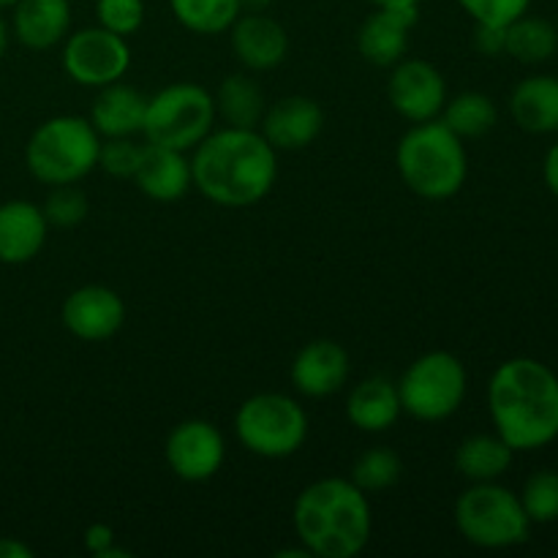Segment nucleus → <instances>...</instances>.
Masks as SVG:
<instances>
[{"label": "nucleus", "mask_w": 558, "mask_h": 558, "mask_svg": "<svg viewBox=\"0 0 558 558\" xmlns=\"http://www.w3.org/2000/svg\"><path fill=\"white\" fill-rule=\"evenodd\" d=\"M292 387L305 398L336 396L349 379V354L330 338L311 341L294 354L289 368Z\"/></svg>", "instance_id": "obj_14"}, {"label": "nucleus", "mask_w": 558, "mask_h": 558, "mask_svg": "<svg viewBox=\"0 0 558 558\" xmlns=\"http://www.w3.org/2000/svg\"><path fill=\"white\" fill-rule=\"evenodd\" d=\"M11 31L27 49H52L71 31V0H16Z\"/></svg>", "instance_id": "obj_20"}, {"label": "nucleus", "mask_w": 558, "mask_h": 558, "mask_svg": "<svg viewBox=\"0 0 558 558\" xmlns=\"http://www.w3.org/2000/svg\"><path fill=\"white\" fill-rule=\"evenodd\" d=\"M216 98L194 82H174L147 98L142 134L153 145L172 150H194L216 123Z\"/></svg>", "instance_id": "obj_8"}, {"label": "nucleus", "mask_w": 558, "mask_h": 558, "mask_svg": "<svg viewBox=\"0 0 558 558\" xmlns=\"http://www.w3.org/2000/svg\"><path fill=\"white\" fill-rule=\"evenodd\" d=\"M96 20L107 31L129 38L145 25V0H96Z\"/></svg>", "instance_id": "obj_32"}, {"label": "nucleus", "mask_w": 558, "mask_h": 558, "mask_svg": "<svg viewBox=\"0 0 558 558\" xmlns=\"http://www.w3.org/2000/svg\"><path fill=\"white\" fill-rule=\"evenodd\" d=\"M49 223L44 210L27 199H11L0 205V262L25 265L41 254Z\"/></svg>", "instance_id": "obj_18"}, {"label": "nucleus", "mask_w": 558, "mask_h": 558, "mask_svg": "<svg viewBox=\"0 0 558 558\" xmlns=\"http://www.w3.org/2000/svg\"><path fill=\"white\" fill-rule=\"evenodd\" d=\"M510 114L529 134L558 131V76L537 74L518 82L510 96Z\"/></svg>", "instance_id": "obj_23"}, {"label": "nucleus", "mask_w": 558, "mask_h": 558, "mask_svg": "<svg viewBox=\"0 0 558 558\" xmlns=\"http://www.w3.org/2000/svg\"><path fill=\"white\" fill-rule=\"evenodd\" d=\"M147 96H142L136 87L112 82L107 87H98V96L90 109V123L98 136L112 140V136H134L145 125Z\"/></svg>", "instance_id": "obj_21"}, {"label": "nucleus", "mask_w": 558, "mask_h": 558, "mask_svg": "<svg viewBox=\"0 0 558 558\" xmlns=\"http://www.w3.org/2000/svg\"><path fill=\"white\" fill-rule=\"evenodd\" d=\"M194 189L221 207H251L278 180V150L256 129L210 131L191 156Z\"/></svg>", "instance_id": "obj_1"}, {"label": "nucleus", "mask_w": 558, "mask_h": 558, "mask_svg": "<svg viewBox=\"0 0 558 558\" xmlns=\"http://www.w3.org/2000/svg\"><path fill=\"white\" fill-rule=\"evenodd\" d=\"M515 450L499 434L469 436L456 450V469L469 483H494L512 466Z\"/></svg>", "instance_id": "obj_24"}, {"label": "nucleus", "mask_w": 558, "mask_h": 558, "mask_svg": "<svg viewBox=\"0 0 558 558\" xmlns=\"http://www.w3.org/2000/svg\"><path fill=\"white\" fill-rule=\"evenodd\" d=\"M403 463L396 450L390 447H374V450L363 452L354 461L352 483L365 494H379V490L392 488L401 480Z\"/></svg>", "instance_id": "obj_29"}, {"label": "nucleus", "mask_w": 558, "mask_h": 558, "mask_svg": "<svg viewBox=\"0 0 558 558\" xmlns=\"http://www.w3.org/2000/svg\"><path fill=\"white\" fill-rule=\"evenodd\" d=\"M169 469L185 483H205L216 477L227 458V441L221 430L207 420H183L174 425L163 447Z\"/></svg>", "instance_id": "obj_12"}, {"label": "nucleus", "mask_w": 558, "mask_h": 558, "mask_svg": "<svg viewBox=\"0 0 558 558\" xmlns=\"http://www.w3.org/2000/svg\"><path fill=\"white\" fill-rule=\"evenodd\" d=\"M33 548L31 545L20 543L14 537H0V558H31Z\"/></svg>", "instance_id": "obj_38"}, {"label": "nucleus", "mask_w": 558, "mask_h": 558, "mask_svg": "<svg viewBox=\"0 0 558 558\" xmlns=\"http://www.w3.org/2000/svg\"><path fill=\"white\" fill-rule=\"evenodd\" d=\"M14 3H16V0H0V11L11 9V5H14Z\"/></svg>", "instance_id": "obj_43"}, {"label": "nucleus", "mask_w": 558, "mask_h": 558, "mask_svg": "<svg viewBox=\"0 0 558 558\" xmlns=\"http://www.w3.org/2000/svg\"><path fill=\"white\" fill-rule=\"evenodd\" d=\"M101 136L80 114H58L38 125L25 145L27 172L44 185H74L98 167Z\"/></svg>", "instance_id": "obj_5"}, {"label": "nucleus", "mask_w": 558, "mask_h": 558, "mask_svg": "<svg viewBox=\"0 0 558 558\" xmlns=\"http://www.w3.org/2000/svg\"><path fill=\"white\" fill-rule=\"evenodd\" d=\"M9 22L3 20V14H0V58L5 54V47H9Z\"/></svg>", "instance_id": "obj_41"}, {"label": "nucleus", "mask_w": 558, "mask_h": 558, "mask_svg": "<svg viewBox=\"0 0 558 558\" xmlns=\"http://www.w3.org/2000/svg\"><path fill=\"white\" fill-rule=\"evenodd\" d=\"M420 9H376L357 31V52L368 63L387 69L407 58L409 33L417 25Z\"/></svg>", "instance_id": "obj_16"}, {"label": "nucleus", "mask_w": 558, "mask_h": 558, "mask_svg": "<svg viewBox=\"0 0 558 558\" xmlns=\"http://www.w3.org/2000/svg\"><path fill=\"white\" fill-rule=\"evenodd\" d=\"M469 376L452 352H425L398 381L401 407L420 423H441L461 409Z\"/></svg>", "instance_id": "obj_9"}, {"label": "nucleus", "mask_w": 558, "mask_h": 558, "mask_svg": "<svg viewBox=\"0 0 558 558\" xmlns=\"http://www.w3.org/2000/svg\"><path fill=\"white\" fill-rule=\"evenodd\" d=\"M376 9H420V0H371Z\"/></svg>", "instance_id": "obj_40"}, {"label": "nucleus", "mask_w": 558, "mask_h": 558, "mask_svg": "<svg viewBox=\"0 0 558 558\" xmlns=\"http://www.w3.org/2000/svg\"><path fill=\"white\" fill-rule=\"evenodd\" d=\"M463 11L472 16L477 25H499L507 27L518 16L529 14L532 0H458Z\"/></svg>", "instance_id": "obj_34"}, {"label": "nucleus", "mask_w": 558, "mask_h": 558, "mask_svg": "<svg viewBox=\"0 0 558 558\" xmlns=\"http://www.w3.org/2000/svg\"><path fill=\"white\" fill-rule=\"evenodd\" d=\"M387 98L392 109L409 123H428L447 104V82L436 65L420 58H403L392 65L387 80Z\"/></svg>", "instance_id": "obj_11"}, {"label": "nucleus", "mask_w": 558, "mask_h": 558, "mask_svg": "<svg viewBox=\"0 0 558 558\" xmlns=\"http://www.w3.org/2000/svg\"><path fill=\"white\" fill-rule=\"evenodd\" d=\"M142 147L131 142V136H112L101 142L98 150V167L112 178H134L136 167L142 161Z\"/></svg>", "instance_id": "obj_33"}, {"label": "nucleus", "mask_w": 558, "mask_h": 558, "mask_svg": "<svg viewBox=\"0 0 558 558\" xmlns=\"http://www.w3.org/2000/svg\"><path fill=\"white\" fill-rule=\"evenodd\" d=\"M396 167L412 194L430 202L452 199L469 178V156L463 140L441 120L414 123L401 136Z\"/></svg>", "instance_id": "obj_4"}, {"label": "nucleus", "mask_w": 558, "mask_h": 558, "mask_svg": "<svg viewBox=\"0 0 558 558\" xmlns=\"http://www.w3.org/2000/svg\"><path fill=\"white\" fill-rule=\"evenodd\" d=\"M265 93L248 74H229L218 85L216 114L232 129H256L265 118Z\"/></svg>", "instance_id": "obj_25"}, {"label": "nucleus", "mask_w": 558, "mask_h": 558, "mask_svg": "<svg viewBox=\"0 0 558 558\" xmlns=\"http://www.w3.org/2000/svg\"><path fill=\"white\" fill-rule=\"evenodd\" d=\"M543 178H545V185L550 189V194L558 196V142L554 147H550L548 156H545Z\"/></svg>", "instance_id": "obj_37"}, {"label": "nucleus", "mask_w": 558, "mask_h": 558, "mask_svg": "<svg viewBox=\"0 0 558 558\" xmlns=\"http://www.w3.org/2000/svg\"><path fill=\"white\" fill-rule=\"evenodd\" d=\"M63 69L76 85L107 87L131 69V47L107 27H82L63 41Z\"/></svg>", "instance_id": "obj_10"}, {"label": "nucleus", "mask_w": 558, "mask_h": 558, "mask_svg": "<svg viewBox=\"0 0 558 558\" xmlns=\"http://www.w3.org/2000/svg\"><path fill=\"white\" fill-rule=\"evenodd\" d=\"M41 210H44V218H47L49 227L74 229L85 221L90 205H87V196L76 189V183L74 185H52L49 196L44 199Z\"/></svg>", "instance_id": "obj_31"}, {"label": "nucleus", "mask_w": 558, "mask_h": 558, "mask_svg": "<svg viewBox=\"0 0 558 558\" xmlns=\"http://www.w3.org/2000/svg\"><path fill=\"white\" fill-rule=\"evenodd\" d=\"M456 526L466 543L485 550H505L523 545L532 534L521 496L494 483H472L456 501Z\"/></svg>", "instance_id": "obj_6"}, {"label": "nucleus", "mask_w": 558, "mask_h": 558, "mask_svg": "<svg viewBox=\"0 0 558 558\" xmlns=\"http://www.w3.org/2000/svg\"><path fill=\"white\" fill-rule=\"evenodd\" d=\"M521 505L532 523L558 521V472L550 469L534 472L523 485Z\"/></svg>", "instance_id": "obj_30"}, {"label": "nucleus", "mask_w": 558, "mask_h": 558, "mask_svg": "<svg viewBox=\"0 0 558 558\" xmlns=\"http://www.w3.org/2000/svg\"><path fill=\"white\" fill-rule=\"evenodd\" d=\"M278 558H311V554L305 548H289V550H278Z\"/></svg>", "instance_id": "obj_42"}, {"label": "nucleus", "mask_w": 558, "mask_h": 558, "mask_svg": "<svg viewBox=\"0 0 558 558\" xmlns=\"http://www.w3.org/2000/svg\"><path fill=\"white\" fill-rule=\"evenodd\" d=\"M131 180H134L142 194L156 202L183 199L191 185H194L191 161L185 158V153L163 145H153V142L142 147V161Z\"/></svg>", "instance_id": "obj_19"}, {"label": "nucleus", "mask_w": 558, "mask_h": 558, "mask_svg": "<svg viewBox=\"0 0 558 558\" xmlns=\"http://www.w3.org/2000/svg\"><path fill=\"white\" fill-rule=\"evenodd\" d=\"M322 129H325V112L308 96L281 98L270 109H265V118H262V136L278 153H294L314 145Z\"/></svg>", "instance_id": "obj_15"}, {"label": "nucleus", "mask_w": 558, "mask_h": 558, "mask_svg": "<svg viewBox=\"0 0 558 558\" xmlns=\"http://www.w3.org/2000/svg\"><path fill=\"white\" fill-rule=\"evenodd\" d=\"M174 20L199 36H218L234 25L243 11L240 0H169Z\"/></svg>", "instance_id": "obj_28"}, {"label": "nucleus", "mask_w": 558, "mask_h": 558, "mask_svg": "<svg viewBox=\"0 0 558 558\" xmlns=\"http://www.w3.org/2000/svg\"><path fill=\"white\" fill-rule=\"evenodd\" d=\"M234 434L254 456L281 461L294 456L308 439V414L283 392H259L238 409Z\"/></svg>", "instance_id": "obj_7"}, {"label": "nucleus", "mask_w": 558, "mask_h": 558, "mask_svg": "<svg viewBox=\"0 0 558 558\" xmlns=\"http://www.w3.org/2000/svg\"><path fill=\"white\" fill-rule=\"evenodd\" d=\"M294 534L311 556L354 558L374 529L368 494L352 480L325 477L303 488L292 510Z\"/></svg>", "instance_id": "obj_3"}, {"label": "nucleus", "mask_w": 558, "mask_h": 558, "mask_svg": "<svg viewBox=\"0 0 558 558\" xmlns=\"http://www.w3.org/2000/svg\"><path fill=\"white\" fill-rule=\"evenodd\" d=\"M474 49H477L480 54H488V58H496V54H505V49H507V27L477 25V31H474Z\"/></svg>", "instance_id": "obj_35"}, {"label": "nucleus", "mask_w": 558, "mask_h": 558, "mask_svg": "<svg viewBox=\"0 0 558 558\" xmlns=\"http://www.w3.org/2000/svg\"><path fill=\"white\" fill-rule=\"evenodd\" d=\"M401 412L398 385L385 376H371V379L360 381L347 398L349 423L363 434H381V430L392 428Z\"/></svg>", "instance_id": "obj_22"}, {"label": "nucleus", "mask_w": 558, "mask_h": 558, "mask_svg": "<svg viewBox=\"0 0 558 558\" xmlns=\"http://www.w3.org/2000/svg\"><path fill=\"white\" fill-rule=\"evenodd\" d=\"M109 545H114V529L107 526V523H93V526L85 529V548L90 550L93 556H98L101 550H107Z\"/></svg>", "instance_id": "obj_36"}, {"label": "nucleus", "mask_w": 558, "mask_h": 558, "mask_svg": "<svg viewBox=\"0 0 558 558\" xmlns=\"http://www.w3.org/2000/svg\"><path fill=\"white\" fill-rule=\"evenodd\" d=\"M65 330L87 343H101L118 336L125 322V303L114 289L87 283L74 289L60 308Z\"/></svg>", "instance_id": "obj_13"}, {"label": "nucleus", "mask_w": 558, "mask_h": 558, "mask_svg": "<svg viewBox=\"0 0 558 558\" xmlns=\"http://www.w3.org/2000/svg\"><path fill=\"white\" fill-rule=\"evenodd\" d=\"M272 3L276 0H240V11L243 14H267Z\"/></svg>", "instance_id": "obj_39"}, {"label": "nucleus", "mask_w": 558, "mask_h": 558, "mask_svg": "<svg viewBox=\"0 0 558 558\" xmlns=\"http://www.w3.org/2000/svg\"><path fill=\"white\" fill-rule=\"evenodd\" d=\"M441 123L461 140H477L499 123V109H496L494 98L485 93L466 90L458 93L456 98H447L445 109H441Z\"/></svg>", "instance_id": "obj_26"}, {"label": "nucleus", "mask_w": 558, "mask_h": 558, "mask_svg": "<svg viewBox=\"0 0 558 558\" xmlns=\"http://www.w3.org/2000/svg\"><path fill=\"white\" fill-rule=\"evenodd\" d=\"M232 33V49L240 63L251 71H270L289 54L287 27L267 14H240Z\"/></svg>", "instance_id": "obj_17"}, {"label": "nucleus", "mask_w": 558, "mask_h": 558, "mask_svg": "<svg viewBox=\"0 0 558 558\" xmlns=\"http://www.w3.org/2000/svg\"><path fill=\"white\" fill-rule=\"evenodd\" d=\"M488 412L496 434L515 452L558 439V376L534 357H512L488 381Z\"/></svg>", "instance_id": "obj_2"}, {"label": "nucleus", "mask_w": 558, "mask_h": 558, "mask_svg": "<svg viewBox=\"0 0 558 558\" xmlns=\"http://www.w3.org/2000/svg\"><path fill=\"white\" fill-rule=\"evenodd\" d=\"M518 63L537 65L558 52V31L543 16H518L507 25V49Z\"/></svg>", "instance_id": "obj_27"}]
</instances>
